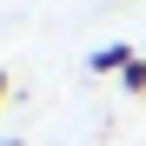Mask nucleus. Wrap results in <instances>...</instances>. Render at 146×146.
Here are the masks:
<instances>
[{
  "instance_id": "f257e3e1",
  "label": "nucleus",
  "mask_w": 146,
  "mask_h": 146,
  "mask_svg": "<svg viewBox=\"0 0 146 146\" xmlns=\"http://www.w3.org/2000/svg\"><path fill=\"white\" fill-rule=\"evenodd\" d=\"M139 53H133V46L126 40H106V46H93V60H86V73H100V80H106V73H126Z\"/></svg>"
},
{
  "instance_id": "f03ea898",
  "label": "nucleus",
  "mask_w": 146,
  "mask_h": 146,
  "mask_svg": "<svg viewBox=\"0 0 146 146\" xmlns=\"http://www.w3.org/2000/svg\"><path fill=\"white\" fill-rule=\"evenodd\" d=\"M119 86H126V93H133V100H146V53H139V60L126 66V73H119Z\"/></svg>"
},
{
  "instance_id": "7ed1b4c3",
  "label": "nucleus",
  "mask_w": 146,
  "mask_h": 146,
  "mask_svg": "<svg viewBox=\"0 0 146 146\" xmlns=\"http://www.w3.org/2000/svg\"><path fill=\"white\" fill-rule=\"evenodd\" d=\"M7 93H13V73H7V66H0V100H7Z\"/></svg>"
},
{
  "instance_id": "20e7f679",
  "label": "nucleus",
  "mask_w": 146,
  "mask_h": 146,
  "mask_svg": "<svg viewBox=\"0 0 146 146\" xmlns=\"http://www.w3.org/2000/svg\"><path fill=\"white\" fill-rule=\"evenodd\" d=\"M0 146H20V139H0Z\"/></svg>"
}]
</instances>
